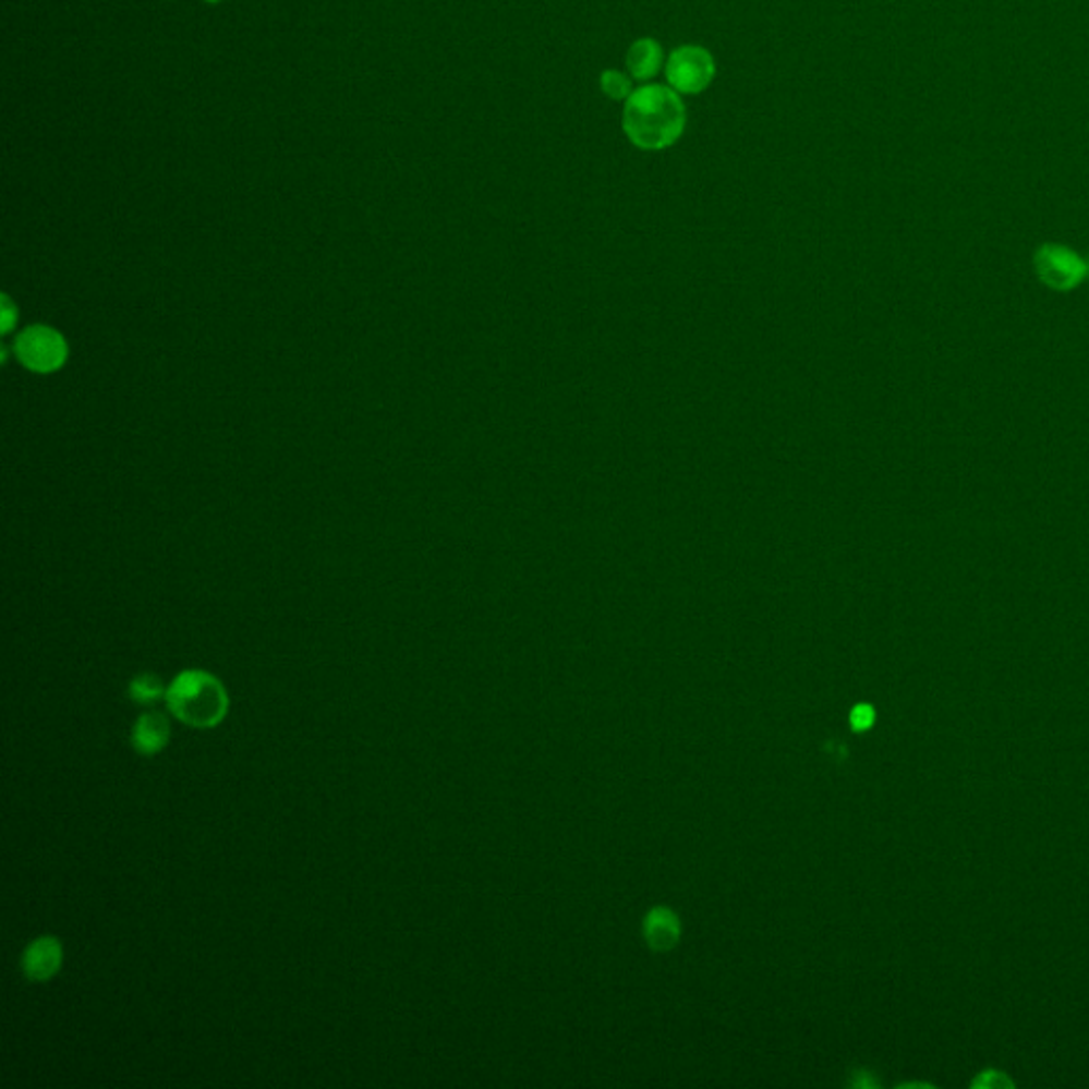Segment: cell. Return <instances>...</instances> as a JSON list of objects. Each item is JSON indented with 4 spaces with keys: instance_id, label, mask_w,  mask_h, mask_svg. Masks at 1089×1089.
<instances>
[{
    "instance_id": "8992f818",
    "label": "cell",
    "mask_w": 1089,
    "mask_h": 1089,
    "mask_svg": "<svg viewBox=\"0 0 1089 1089\" xmlns=\"http://www.w3.org/2000/svg\"><path fill=\"white\" fill-rule=\"evenodd\" d=\"M62 966V945L53 936H41L33 941L22 956V972L31 981H49L58 975Z\"/></svg>"
},
{
    "instance_id": "6da1fadb",
    "label": "cell",
    "mask_w": 1089,
    "mask_h": 1089,
    "mask_svg": "<svg viewBox=\"0 0 1089 1089\" xmlns=\"http://www.w3.org/2000/svg\"><path fill=\"white\" fill-rule=\"evenodd\" d=\"M683 131L686 107L673 87H639L624 105V132L641 149L670 147Z\"/></svg>"
},
{
    "instance_id": "5bb4252c",
    "label": "cell",
    "mask_w": 1089,
    "mask_h": 1089,
    "mask_svg": "<svg viewBox=\"0 0 1089 1089\" xmlns=\"http://www.w3.org/2000/svg\"><path fill=\"white\" fill-rule=\"evenodd\" d=\"M207 2H221V0H207Z\"/></svg>"
},
{
    "instance_id": "ba28073f",
    "label": "cell",
    "mask_w": 1089,
    "mask_h": 1089,
    "mask_svg": "<svg viewBox=\"0 0 1089 1089\" xmlns=\"http://www.w3.org/2000/svg\"><path fill=\"white\" fill-rule=\"evenodd\" d=\"M626 66H628V73L632 75V80H639V82L652 80L662 66V47L654 39L634 41L628 51Z\"/></svg>"
},
{
    "instance_id": "7c38bea8",
    "label": "cell",
    "mask_w": 1089,
    "mask_h": 1089,
    "mask_svg": "<svg viewBox=\"0 0 1089 1089\" xmlns=\"http://www.w3.org/2000/svg\"><path fill=\"white\" fill-rule=\"evenodd\" d=\"M15 315H17V308L11 305L9 297H4V299H2V332H4V335L13 328V324H15V319H17Z\"/></svg>"
},
{
    "instance_id": "5b68a950",
    "label": "cell",
    "mask_w": 1089,
    "mask_h": 1089,
    "mask_svg": "<svg viewBox=\"0 0 1089 1089\" xmlns=\"http://www.w3.org/2000/svg\"><path fill=\"white\" fill-rule=\"evenodd\" d=\"M66 343L60 332L47 326H31L15 339V355L35 373L58 371L66 360Z\"/></svg>"
},
{
    "instance_id": "3957f363",
    "label": "cell",
    "mask_w": 1089,
    "mask_h": 1089,
    "mask_svg": "<svg viewBox=\"0 0 1089 1089\" xmlns=\"http://www.w3.org/2000/svg\"><path fill=\"white\" fill-rule=\"evenodd\" d=\"M1034 270L1046 288L1070 292L1088 279L1089 262L1066 245L1045 243L1034 254Z\"/></svg>"
},
{
    "instance_id": "8fae6325",
    "label": "cell",
    "mask_w": 1089,
    "mask_h": 1089,
    "mask_svg": "<svg viewBox=\"0 0 1089 1089\" xmlns=\"http://www.w3.org/2000/svg\"><path fill=\"white\" fill-rule=\"evenodd\" d=\"M601 84H603V92L613 100H628L630 94L634 92L632 80L619 71H605L601 77Z\"/></svg>"
},
{
    "instance_id": "9c48e42d",
    "label": "cell",
    "mask_w": 1089,
    "mask_h": 1089,
    "mask_svg": "<svg viewBox=\"0 0 1089 1089\" xmlns=\"http://www.w3.org/2000/svg\"><path fill=\"white\" fill-rule=\"evenodd\" d=\"M645 934L654 949H668L679 936L677 919L666 911H654L645 923Z\"/></svg>"
},
{
    "instance_id": "7a4b0ae2",
    "label": "cell",
    "mask_w": 1089,
    "mask_h": 1089,
    "mask_svg": "<svg viewBox=\"0 0 1089 1089\" xmlns=\"http://www.w3.org/2000/svg\"><path fill=\"white\" fill-rule=\"evenodd\" d=\"M174 717L192 728H216L228 713V694L218 677L205 670H183L167 690Z\"/></svg>"
},
{
    "instance_id": "4fadbf2b",
    "label": "cell",
    "mask_w": 1089,
    "mask_h": 1089,
    "mask_svg": "<svg viewBox=\"0 0 1089 1089\" xmlns=\"http://www.w3.org/2000/svg\"><path fill=\"white\" fill-rule=\"evenodd\" d=\"M851 722H854V726H856V728H860V730H862V728H869L872 724L871 706H867V704L858 706V709L854 711V715H851Z\"/></svg>"
},
{
    "instance_id": "52a82bcc",
    "label": "cell",
    "mask_w": 1089,
    "mask_h": 1089,
    "mask_svg": "<svg viewBox=\"0 0 1089 1089\" xmlns=\"http://www.w3.org/2000/svg\"><path fill=\"white\" fill-rule=\"evenodd\" d=\"M134 751L143 755L160 753L171 741V726L162 713H145L132 726L131 735Z\"/></svg>"
},
{
    "instance_id": "30bf717a",
    "label": "cell",
    "mask_w": 1089,
    "mask_h": 1089,
    "mask_svg": "<svg viewBox=\"0 0 1089 1089\" xmlns=\"http://www.w3.org/2000/svg\"><path fill=\"white\" fill-rule=\"evenodd\" d=\"M167 690L165 683L160 681L158 675H152V673H143L138 677H134L131 683V694L132 700L136 704H154L158 702L160 698H167Z\"/></svg>"
},
{
    "instance_id": "277c9868",
    "label": "cell",
    "mask_w": 1089,
    "mask_h": 1089,
    "mask_svg": "<svg viewBox=\"0 0 1089 1089\" xmlns=\"http://www.w3.org/2000/svg\"><path fill=\"white\" fill-rule=\"evenodd\" d=\"M715 77L713 56L698 45L677 47L666 60V80L677 94H700Z\"/></svg>"
}]
</instances>
